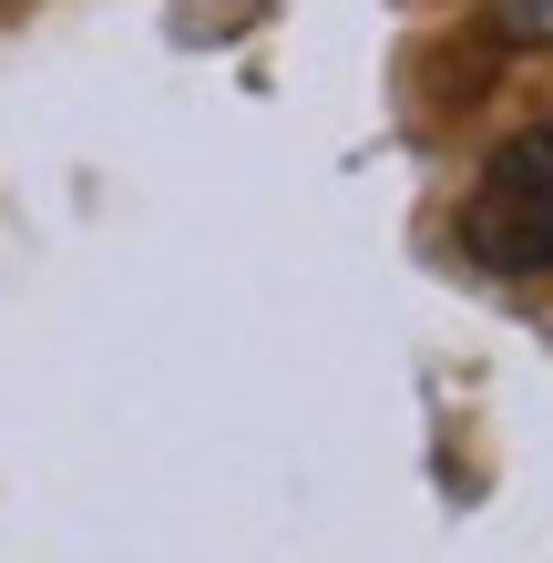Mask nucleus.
<instances>
[{
  "label": "nucleus",
  "mask_w": 553,
  "mask_h": 563,
  "mask_svg": "<svg viewBox=\"0 0 553 563\" xmlns=\"http://www.w3.org/2000/svg\"><path fill=\"white\" fill-rule=\"evenodd\" d=\"M462 236L493 256V267H512V277L553 267V123L512 134L493 164H482V195H472Z\"/></svg>",
  "instance_id": "nucleus-1"
},
{
  "label": "nucleus",
  "mask_w": 553,
  "mask_h": 563,
  "mask_svg": "<svg viewBox=\"0 0 553 563\" xmlns=\"http://www.w3.org/2000/svg\"><path fill=\"white\" fill-rule=\"evenodd\" d=\"M493 31H502V42H553V0H493Z\"/></svg>",
  "instance_id": "nucleus-2"
}]
</instances>
